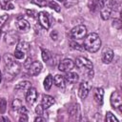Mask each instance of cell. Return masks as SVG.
I'll list each match as a JSON object with an SVG mask.
<instances>
[{"mask_svg":"<svg viewBox=\"0 0 122 122\" xmlns=\"http://www.w3.org/2000/svg\"><path fill=\"white\" fill-rule=\"evenodd\" d=\"M84 48L85 50H87L90 52H96L100 46H101V39L99 37V35L95 32H92L89 33L87 36L84 37Z\"/></svg>","mask_w":122,"mask_h":122,"instance_id":"obj_1","label":"cell"},{"mask_svg":"<svg viewBox=\"0 0 122 122\" xmlns=\"http://www.w3.org/2000/svg\"><path fill=\"white\" fill-rule=\"evenodd\" d=\"M20 71V65L17 62H12L11 64L6 65L5 69V78L6 80H11L14 76L18 74Z\"/></svg>","mask_w":122,"mask_h":122,"instance_id":"obj_2","label":"cell"},{"mask_svg":"<svg viewBox=\"0 0 122 122\" xmlns=\"http://www.w3.org/2000/svg\"><path fill=\"white\" fill-rule=\"evenodd\" d=\"M87 34V28L84 25H77L74 28L71 29V32H70V36L72 39L78 40V39H82L86 36Z\"/></svg>","mask_w":122,"mask_h":122,"instance_id":"obj_3","label":"cell"},{"mask_svg":"<svg viewBox=\"0 0 122 122\" xmlns=\"http://www.w3.org/2000/svg\"><path fill=\"white\" fill-rule=\"evenodd\" d=\"M111 105L113 109H118L121 112L122 108V97L118 92H113L111 95Z\"/></svg>","mask_w":122,"mask_h":122,"instance_id":"obj_4","label":"cell"},{"mask_svg":"<svg viewBox=\"0 0 122 122\" xmlns=\"http://www.w3.org/2000/svg\"><path fill=\"white\" fill-rule=\"evenodd\" d=\"M78 68H86L87 70H92L93 68V65L92 61H90L88 58L84 56H78L76 57L75 63H74Z\"/></svg>","mask_w":122,"mask_h":122,"instance_id":"obj_5","label":"cell"},{"mask_svg":"<svg viewBox=\"0 0 122 122\" xmlns=\"http://www.w3.org/2000/svg\"><path fill=\"white\" fill-rule=\"evenodd\" d=\"M75 66L74 62L70 59V58H66V59H63L59 65H58V70L61 71H70L71 69H73V67Z\"/></svg>","mask_w":122,"mask_h":122,"instance_id":"obj_6","label":"cell"},{"mask_svg":"<svg viewBox=\"0 0 122 122\" xmlns=\"http://www.w3.org/2000/svg\"><path fill=\"white\" fill-rule=\"evenodd\" d=\"M42 64L39 62V61H34L32 63L30 64L29 68H28V73L31 76H34V75H37L41 72L42 71Z\"/></svg>","mask_w":122,"mask_h":122,"instance_id":"obj_7","label":"cell"},{"mask_svg":"<svg viewBox=\"0 0 122 122\" xmlns=\"http://www.w3.org/2000/svg\"><path fill=\"white\" fill-rule=\"evenodd\" d=\"M37 19L39 24L46 30H48L50 28V19H49V15L47 12L45 11H40L37 14Z\"/></svg>","mask_w":122,"mask_h":122,"instance_id":"obj_8","label":"cell"},{"mask_svg":"<svg viewBox=\"0 0 122 122\" xmlns=\"http://www.w3.org/2000/svg\"><path fill=\"white\" fill-rule=\"evenodd\" d=\"M37 96H38V93H37L36 89L35 88H30L26 93V101L29 104L33 105L37 100Z\"/></svg>","mask_w":122,"mask_h":122,"instance_id":"obj_9","label":"cell"},{"mask_svg":"<svg viewBox=\"0 0 122 122\" xmlns=\"http://www.w3.org/2000/svg\"><path fill=\"white\" fill-rule=\"evenodd\" d=\"M113 58V51L110 48H104L102 51V61L105 64H109L112 62Z\"/></svg>","mask_w":122,"mask_h":122,"instance_id":"obj_10","label":"cell"},{"mask_svg":"<svg viewBox=\"0 0 122 122\" xmlns=\"http://www.w3.org/2000/svg\"><path fill=\"white\" fill-rule=\"evenodd\" d=\"M90 89H91V86L88 82H82L79 86V90H78V94L80 96V98L82 99H85L88 94H89V92H90Z\"/></svg>","mask_w":122,"mask_h":122,"instance_id":"obj_11","label":"cell"},{"mask_svg":"<svg viewBox=\"0 0 122 122\" xmlns=\"http://www.w3.org/2000/svg\"><path fill=\"white\" fill-rule=\"evenodd\" d=\"M15 25H16V28H17L19 30H22V31H27V30H29L30 28V23H29L27 20H25V19H23V18H21V17H19V18L16 20Z\"/></svg>","mask_w":122,"mask_h":122,"instance_id":"obj_12","label":"cell"},{"mask_svg":"<svg viewBox=\"0 0 122 122\" xmlns=\"http://www.w3.org/2000/svg\"><path fill=\"white\" fill-rule=\"evenodd\" d=\"M103 96H104V90L103 88H96L94 89V92H93V98L95 100V102L99 105H102L103 103Z\"/></svg>","mask_w":122,"mask_h":122,"instance_id":"obj_13","label":"cell"},{"mask_svg":"<svg viewBox=\"0 0 122 122\" xmlns=\"http://www.w3.org/2000/svg\"><path fill=\"white\" fill-rule=\"evenodd\" d=\"M54 104V99L52 96L51 95H48V94H44L42 96V102H41V105L43 106L44 109H48L50 108L51 106H52Z\"/></svg>","mask_w":122,"mask_h":122,"instance_id":"obj_14","label":"cell"},{"mask_svg":"<svg viewBox=\"0 0 122 122\" xmlns=\"http://www.w3.org/2000/svg\"><path fill=\"white\" fill-rule=\"evenodd\" d=\"M5 41L8 43V45H14L18 41V35L14 31H10L5 36Z\"/></svg>","mask_w":122,"mask_h":122,"instance_id":"obj_15","label":"cell"},{"mask_svg":"<svg viewBox=\"0 0 122 122\" xmlns=\"http://www.w3.org/2000/svg\"><path fill=\"white\" fill-rule=\"evenodd\" d=\"M65 77V80L67 82H69L70 84H73V83H76L78 81V74L76 72H73V71H67V74L64 76Z\"/></svg>","mask_w":122,"mask_h":122,"instance_id":"obj_16","label":"cell"},{"mask_svg":"<svg viewBox=\"0 0 122 122\" xmlns=\"http://www.w3.org/2000/svg\"><path fill=\"white\" fill-rule=\"evenodd\" d=\"M53 83L56 87L64 89L65 88V77L61 74H56L53 77Z\"/></svg>","mask_w":122,"mask_h":122,"instance_id":"obj_17","label":"cell"},{"mask_svg":"<svg viewBox=\"0 0 122 122\" xmlns=\"http://www.w3.org/2000/svg\"><path fill=\"white\" fill-rule=\"evenodd\" d=\"M105 0H92V5H91V10L95 11V10H100L103 6L105 5Z\"/></svg>","mask_w":122,"mask_h":122,"instance_id":"obj_18","label":"cell"},{"mask_svg":"<svg viewBox=\"0 0 122 122\" xmlns=\"http://www.w3.org/2000/svg\"><path fill=\"white\" fill-rule=\"evenodd\" d=\"M30 88H31V83L30 81H23L15 86V90L17 91H28Z\"/></svg>","mask_w":122,"mask_h":122,"instance_id":"obj_19","label":"cell"},{"mask_svg":"<svg viewBox=\"0 0 122 122\" xmlns=\"http://www.w3.org/2000/svg\"><path fill=\"white\" fill-rule=\"evenodd\" d=\"M15 50L20 51H23L24 53H26V52L29 51V50H30V44H29L28 42H26V41H20V42L17 44Z\"/></svg>","mask_w":122,"mask_h":122,"instance_id":"obj_20","label":"cell"},{"mask_svg":"<svg viewBox=\"0 0 122 122\" xmlns=\"http://www.w3.org/2000/svg\"><path fill=\"white\" fill-rule=\"evenodd\" d=\"M52 83H53V78H52V76H51V74L47 75L46 78H45V80H44V88H45V90L49 91V90L51 88Z\"/></svg>","mask_w":122,"mask_h":122,"instance_id":"obj_21","label":"cell"},{"mask_svg":"<svg viewBox=\"0 0 122 122\" xmlns=\"http://www.w3.org/2000/svg\"><path fill=\"white\" fill-rule=\"evenodd\" d=\"M51 53L50 52V51L48 50H45V49H42V58L45 62H49L51 59Z\"/></svg>","mask_w":122,"mask_h":122,"instance_id":"obj_22","label":"cell"},{"mask_svg":"<svg viewBox=\"0 0 122 122\" xmlns=\"http://www.w3.org/2000/svg\"><path fill=\"white\" fill-rule=\"evenodd\" d=\"M70 47H71V49H73V50H77V51H85L84 46H81L80 44H78V43L75 42V41H71V42H70Z\"/></svg>","mask_w":122,"mask_h":122,"instance_id":"obj_23","label":"cell"},{"mask_svg":"<svg viewBox=\"0 0 122 122\" xmlns=\"http://www.w3.org/2000/svg\"><path fill=\"white\" fill-rule=\"evenodd\" d=\"M22 106H23V105H22V101H21L20 99L16 98V99H14V100L12 101V104H11L12 110H14V111H18Z\"/></svg>","mask_w":122,"mask_h":122,"instance_id":"obj_24","label":"cell"},{"mask_svg":"<svg viewBox=\"0 0 122 122\" xmlns=\"http://www.w3.org/2000/svg\"><path fill=\"white\" fill-rule=\"evenodd\" d=\"M48 6L51 8V9H52V10H54L55 11H57V12H59L60 10H61V8H60V6L55 2V1H53V0H51V1H50L49 3H48Z\"/></svg>","mask_w":122,"mask_h":122,"instance_id":"obj_25","label":"cell"},{"mask_svg":"<svg viewBox=\"0 0 122 122\" xmlns=\"http://www.w3.org/2000/svg\"><path fill=\"white\" fill-rule=\"evenodd\" d=\"M3 58H4V62L6 65H9V64H11L12 62H14V56L10 53H6Z\"/></svg>","mask_w":122,"mask_h":122,"instance_id":"obj_26","label":"cell"},{"mask_svg":"<svg viewBox=\"0 0 122 122\" xmlns=\"http://www.w3.org/2000/svg\"><path fill=\"white\" fill-rule=\"evenodd\" d=\"M106 121L107 122H118L117 118L114 116V114H112V112H107L106 113Z\"/></svg>","mask_w":122,"mask_h":122,"instance_id":"obj_27","label":"cell"},{"mask_svg":"<svg viewBox=\"0 0 122 122\" xmlns=\"http://www.w3.org/2000/svg\"><path fill=\"white\" fill-rule=\"evenodd\" d=\"M7 110V101L5 98H1L0 99V112L4 113Z\"/></svg>","mask_w":122,"mask_h":122,"instance_id":"obj_28","label":"cell"},{"mask_svg":"<svg viewBox=\"0 0 122 122\" xmlns=\"http://www.w3.org/2000/svg\"><path fill=\"white\" fill-rule=\"evenodd\" d=\"M31 2L35 5H37L38 7H46L48 5L47 0H31Z\"/></svg>","mask_w":122,"mask_h":122,"instance_id":"obj_29","label":"cell"},{"mask_svg":"<svg viewBox=\"0 0 122 122\" xmlns=\"http://www.w3.org/2000/svg\"><path fill=\"white\" fill-rule=\"evenodd\" d=\"M121 26H122V22H121L120 19H118V18L113 19V21H112V27H114L117 30H120L121 29Z\"/></svg>","mask_w":122,"mask_h":122,"instance_id":"obj_30","label":"cell"},{"mask_svg":"<svg viewBox=\"0 0 122 122\" xmlns=\"http://www.w3.org/2000/svg\"><path fill=\"white\" fill-rule=\"evenodd\" d=\"M13 56L16 58V59H23L25 57V53L23 51H17L15 50L14 51V53H13Z\"/></svg>","mask_w":122,"mask_h":122,"instance_id":"obj_31","label":"cell"},{"mask_svg":"<svg viewBox=\"0 0 122 122\" xmlns=\"http://www.w3.org/2000/svg\"><path fill=\"white\" fill-rule=\"evenodd\" d=\"M43 112H44L43 106H42V105H37L36 108H35V112H36V114L42 115V114H43Z\"/></svg>","mask_w":122,"mask_h":122,"instance_id":"obj_32","label":"cell"},{"mask_svg":"<svg viewBox=\"0 0 122 122\" xmlns=\"http://www.w3.org/2000/svg\"><path fill=\"white\" fill-rule=\"evenodd\" d=\"M26 12H27V14H28L30 17H36L37 14H38L37 11L34 10H27Z\"/></svg>","mask_w":122,"mask_h":122,"instance_id":"obj_33","label":"cell"},{"mask_svg":"<svg viewBox=\"0 0 122 122\" xmlns=\"http://www.w3.org/2000/svg\"><path fill=\"white\" fill-rule=\"evenodd\" d=\"M8 20V14H3L0 15V27H2L4 25V23Z\"/></svg>","mask_w":122,"mask_h":122,"instance_id":"obj_34","label":"cell"},{"mask_svg":"<svg viewBox=\"0 0 122 122\" xmlns=\"http://www.w3.org/2000/svg\"><path fill=\"white\" fill-rule=\"evenodd\" d=\"M18 112H19L20 114H28V110H27V108H26L25 106H22V107L18 110Z\"/></svg>","mask_w":122,"mask_h":122,"instance_id":"obj_35","label":"cell"},{"mask_svg":"<svg viewBox=\"0 0 122 122\" xmlns=\"http://www.w3.org/2000/svg\"><path fill=\"white\" fill-rule=\"evenodd\" d=\"M51 38L52 39V40H57V38H58V34H57V31L56 30H53V31H51Z\"/></svg>","mask_w":122,"mask_h":122,"instance_id":"obj_36","label":"cell"},{"mask_svg":"<svg viewBox=\"0 0 122 122\" xmlns=\"http://www.w3.org/2000/svg\"><path fill=\"white\" fill-rule=\"evenodd\" d=\"M11 2V0H0V5H1V7L4 9L9 3H10Z\"/></svg>","mask_w":122,"mask_h":122,"instance_id":"obj_37","label":"cell"},{"mask_svg":"<svg viewBox=\"0 0 122 122\" xmlns=\"http://www.w3.org/2000/svg\"><path fill=\"white\" fill-rule=\"evenodd\" d=\"M19 121L20 122H26L28 121V114H21V117L19 118Z\"/></svg>","mask_w":122,"mask_h":122,"instance_id":"obj_38","label":"cell"},{"mask_svg":"<svg viewBox=\"0 0 122 122\" xmlns=\"http://www.w3.org/2000/svg\"><path fill=\"white\" fill-rule=\"evenodd\" d=\"M14 8V6H13V4L10 2V3H9L5 8H4V10H12Z\"/></svg>","mask_w":122,"mask_h":122,"instance_id":"obj_39","label":"cell"},{"mask_svg":"<svg viewBox=\"0 0 122 122\" xmlns=\"http://www.w3.org/2000/svg\"><path fill=\"white\" fill-rule=\"evenodd\" d=\"M34 121L35 122H38V121H42V122H45L46 121V118H44V117H41V115H38L35 119H34Z\"/></svg>","mask_w":122,"mask_h":122,"instance_id":"obj_40","label":"cell"},{"mask_svg":"<svg viewBox=\"0 0 122 122\" xmlns=\"http://www.w3.org/2000/svg\"><path fill=\"white\" fill-rule=\"evenodd\" d=\"M1 80H2V72L0 71V82H1Z\"/></svg>","mask_w":122,"mask_h":122,"instance_id":"obj_41","label":"cell"},{"mask_svg":"<svg viewBox=\"0 0 122 122\" xmlns=\"http://www.w3.org/2000/svg\"><path fill=\"white\" fill-rule=\"evenodd\" d=\"M58 1H60V2H63V1H65V0H58Z\"/></svg>","mask_w":122,"mask_h":122,"instance_id":"obj_42","label":"cell"}]
</instances>
